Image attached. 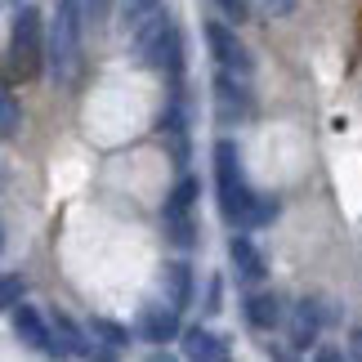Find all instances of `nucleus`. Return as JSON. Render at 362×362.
I'll use <instances>...</instances> for the list:
<instances>
[{
    "instance_id": "17",
    "label": "nucleus",
    "mask_w": 362,
    "mask_h": 362,
    "mask_svg": "<svg viewBox=\"0 0 362 362\" xmlns=\"http://www.w3.org/2000/svg\"><path fill=\"white\" fill-rule=\"evenodd\" d=\"M0 121H5V125H0V130H5V139H13V134H18V125H23L18 103H13V94H9V90L0 94Z\"/></svg>"
},
{
    "instance_id": "23",
    "label": "nucleus",
    "mask_w": 362,
    "mask_h": 362,
    "mask_svg": "<svg viewBox=\"0 0 362 362\" xmlns=\"http://www.w3.org/2000/svg\"><path fill=\"white\" fill-rule=\"evenodd\" d=\"M313 362H344V354H340V349H317Z\"/></svg>"
},
{
    "instance_id": "1",
    "label": "nucleus",
    "mask_w": 362,
    "mask_h": 362,
    "mask_svg": "<svg viewBox=\"0 0 362 362\" xmlns=\"http://www.w3.org/2000/svg\"><path fill=\"white\" fill-rule=\"evenodd\" d=\"M215 188H219V211H224L228 224L250 228V211H255L259 197L242 179V157H238V144H233V139H219L215 144Z\"/></svg>"
},
{
    "instance_id": "6",
    "label": "nucleus",
    "mask_w": 362,
    "mask_h": 362,
    "mask_svg": "<svg viewBox=\"0 0 362 362\" xmlns=\"http://www.w3.org/2000/svg\"><path fill=\"white\" fill-rule=\"evenodd\" d=\"M206 40H211V54L219 59V67H224V76H238V81H246L250 76V67H255V59L246 54V45L238 36L228 32L224 23H206Z\"/></svg>"
},
{
    "instance_id": "22",
    "label": "nucleus",
    "mask_w": 362,
    "mask_h": 362,
    "mask_svg": "<svg viewBox=\"0 0 362 362\" xmlns=\"http://www.w3.org/2000/svg\"><path fill=\"white\" fill-rule=\"evenodd\" d=\"M264 9H269V13H291V9H296V0H264Z\"/></svg>"
},
{
    "instance_id": "18",
    "label": "nucleus",
    "mask_w": 362,
    "mask_h": 362,
    "mask_svg": "<svg viewBox=\"0 0 362 362\" xmlns=\"http://www.w3.org/2000/svg\"><path fill=\"white\" fill-rule=\"evenodd\" d=\"M0 304L13 313V309H23V277L18 273H5V286H0Z\"/></svg>"
},
{
    "instance_id": "20",
    "label": "nucleus",
    "mask_w": 362,
    "mask_h": 362,
    "mask_svg": "<svg viewBox=\"0 0 362 362\" xmlns=\"http://www.w3.org/2000/svg\"><path fill=\"white\" fill-rule=\"evenodd\" d=\"M273 219H277V202L273 197H259L255 211H250V228H264V224H273Z\"/></svg>"
},
{
    "instance_id": "11",
    "label": "nucleus",
    "mask_w": 362,
    "mask_h": 362,
    "mask_svg": "<svg viewBox=\"0 0 362 362\" xmlns=\"http://www.w3.org/2000/svg\"><path fill=\"white\" fill-rule=\"evenodd\" d=\"M228 255H233V269H238L242 282H264V255L246 238H233L228 242Z\"/></svg>"
},
{
    "instance_id": "21",
    "label": "nucleus",
    "mask_w": 362,
    "mask_h": 362,
    "mask_svg": "<svg viewBox=\"0 0 362 362\" xmlns=\"http://www.w3.org/2000/svg\"><path fill=\"white\" fill-rule=\"evenodd\" d=\"M219 9H224L233 23H246L250 18V0H219Z\"/></svg>"
},
{
    "instance_id": "13",
    "label": "nucleus",
    "mask_w": 362,
    "mask_h": 362,
    "mask_svg": "<svg viewBox=\"0 0 362 362\" xmlns=\"http://www.w3.org/2000/svg\"><path fill=\"white\" fill-rule=\"evenodd\" d=\"M161 134H170V144H175V161L184 165V157H188V125H184V107H165L161 112Z\"/></svg>"
},
{
    "instance_id": "19",
    "label": "nucleus",
    "mask_w": 362,
    "mask_h": 362,
    "mask_svg": "<svg viewBox=\"0 0 362 362\" xmlns=\"http://www.w3.org/2000/svg\"><path fill=\"white\" fill-rule=\"evenodd\" d=\"M90 331H94V336H103L107 344H112V349H121V344L130 340V336H125V327H117V322H107V317H94V322H90Z\"/></svg>"
},
{
    "instance_id": "16",
    "label": "nucleus",
    "mask_w": 362,
    "mask_h": 362,
    "mask_svg": "<svg viewBox=\"0 0 362 362\" xmlns=\"http://www.w3.org/2000/svg\"><path fill=\"white\" fill-rule=\"evenodd\" d=\"M313 336H317V313H313V304L304 300L300 309H296V322H291V340H296L300 349H304V344H309Z\"/></svg>"
},
{
    "instance_id": "10",
    "label": "nucleus",
    "mask_w": 362,
    "mask_h": 362,
    "mask_svg": "<svg viewBox=\"0 0 362 362\" xmlns=\"http://www.w3.org/2000/svg\"><path fill=\"white\" fill-rule=\"evenodd\" d=\"M175 331H179V309H175V304H152V309L144 313V336L152 344L175 340Z\"/></svg>"
},
{
    "instance_id": "8",
    "label": "nucleus",
    "mask_w": 362,
    "mask_h": 362,
    "mask_svg": "<svg viewBox=\"0 0 362 362\" xmlns=\"http://www.w3.org/2000/svg\"><path fill=\"white\" fill-rule=\"evenodd\" d=\"M13 331H18V340L27 349H40V354H59V344H54V327H45V317H40L32 304H23V309H13Z\"/></svg>"
},
{
    "instance_id": "12",
    "label": "nucleus",
    "mask_w": 362,
    "mask_h": 362,
    "mask_svg": "<svg viewBox=\"0 0 362 362\" xmlns=\"http://www.w3.org/2000/svg\"><path fill=\"white\" fill-rule=\"evenodd\" d=\"M54 344H59V354H76V358H90V344H86V336L76 331V322L67 313H54Z\"/></svg>"
},
{
    "instance_id": "5",
    "label": "nucleus",
    "mask_w": 362,
    "mask_h": 362,
    "mask_svg": "<svg viewBox=\"0 0 362 362\" xmlns=\"http://www.w3.org/2000/svg\"><path fill=\"white\" fill-rule=\"evenodd\" d=\"M192 202H197V179H179V188L170 192V202H165V238L175 246H192Z\"/></svg>"
},
{
    "instance_id": "14",
    "label": "nucleus",
    "mask_w": 362,
    "mask_h": 362,
    "mask_svg": "<svg viewBox=\"0 0 362 362\" xmlns=\"http://www.w3.org/2000/svg\"><path fill=\"white\" fill-rule=\"evenodd\" d=\"M165 286H170V304L175 309H184L192 300V273L188 264H165Z\"/></svg>"
},
{
    "instance_id": "2",
    "label": "nucleus",
    "mask_w": 362,
    "mask_h": 362,
    "mask_svg": "<svg viewBox=\"0 0 362 362\" xmlns=\"http://www.w3.org/2000/svg\"><path fill=\"white\" fill-rule=\"evenodd\" d=\"M134 49H139V63L152 67V72H165V76L184 72V36H179V27L170 23V13H157V18H148L139 27Z\"/></svg>"
},
{
    "instance_id": "7",
    "label": "nucleus",
    "mask_w": 362,
    "mask_h": 362,
    "mask_svg": "<svg viewBox=\"0 0 362 362\" xmlns=\"http://www.w3.org/2000/svg\"><path fill=\"white\" fill-rule=\"evenodd\" d=\"M215 117L224 125L250 117V94L238 76H215Z\"/></svg>"
},
{
    "instance_id": "4",
    "label": "nucleus",
    "mask_w": 362,
    "mask_h": 362,
    "mask_svg": "<svg viewBox=\"0 0 362 362\" xmlns=\"http://www.w3.org/2000/svg\"><path fill=\"white\" fill-rule=\"evenodd\" d=\"M45 40H40V13L36 9H18L13 18V40H9V72L13 76H36L40 59H45Z\"/></svg>"
},
{
    "instance_id": "24",
    "label": "nucleus",
    "mask_w": 362,
    "mask_h": 362,
    "mask_svg": "<svg viewBox=\"0 0 362 362\" xmlns=\"http://www.w3.org/2000/svg\"><path fill=\"white\" fill-rule=\"evenodd\" d=\"M148 362H179V358H175V354H152Z\"/></svg>"
},
{
    "instance_id": "9",
    "label": "nucleus",
    "mask_w": 362,
    "mask_h": 362,
    "mask_svg": "<svg viewBox=\"0 0 362 362\" xmlns=\"http://www.w3.org/2000/svg\"><path fill=\"white\" fill-rule=\"evenodd\" d=\"M184 354H188V362H228V344L215 331L192 327V331H184Z\"/></svg>"
},
{
    "instance_id": "3",
    "label": "nucleus",
    "mask_w": 362,
    "mask_h": 362,
    "mask_svg": "<svg viewBox=\"0 0 362 362\" xmlns=\"http://www.w3.org/2000/svg\"><path fill=\"white\" fill-rule=\"evenodd\" d=\"M81 32H86V18H81V0H59L54 9V23H49V76L54 81H67L76 67V54H81Z\"/></svg>"
},
{
    "instance_id": "15",
    "label": "nucleus",
    "mask_w": 362,
    "mask_h": 362,
    "mask_svg": "<svg viewBox=\"0 0 362 362\" xmlns=\"http://www.w3.org/2000/svg\"><path fill=\"white\" fill-rule=\"evenodd\" d=\"M246 317L255 327H277L282 322V304H277V296H250L246 300Z\"/></svg>"
}]
</instances>
